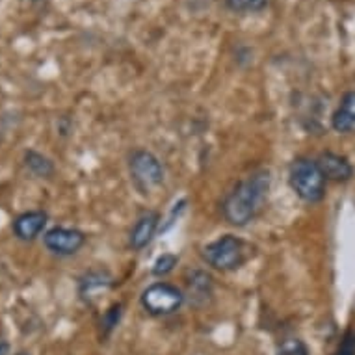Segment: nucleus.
Wrapping results in <instances>:
<instances>
[{"label":"nucleus","instance_id":"f03ea898","mask_svg":"<svg viewBox=\"0 0 355 355\" xmlns=\"http://www.w3.org/2000/svg\"><path fill=\"white\" fill-rule=\"evenodd\" d=\"M326 177L320 166L311 158H297L291 166V187L297 198L307 203H318L326 196Z\"/></svg>","mask_w":355,"mask_h":355},{"label":"nucleus","instance_id":"423d86ee","mask_svg":"<svg viewBox=\"0 0 355 355\" xmlns=\"http://www.w3.org/2000/svg\"><path fill=\"white\" fill-rule=\"evenodd\" d=\"M43 244L49 251H53L56 255L69 257L75 255L82 245L86 244V234L78 229L67 227H53L49 229L43 236Z\"/></svg>","mask_w":355,"mask_h":355},{"label":"nucleus","instance_id":"39448f33","mask_svg":"<svg viewBox=\"0 0 355 355\" xmlns=\"http://www.w3.org/2000/svg\"><path fill=\"white\" fill-rule=\"evenodd\" d=\"M130 175L141 190H151L164 181V168L149 151H136L130 157Z\"/></svg>","mask_w":355,"mask_h":355},{"label":"nucleus","instance_id":"f3484780","mask_svg":"<svg viewBox=\"0 0 355 355\" xmlns=\"http://www.w3.org/2000/svg\"><path fill=\"white\" fill-rule=\"evenodd\" d=\"M335 355H355V329L349 327L348 331L344 333L343 340L338 344Z\"/></svg>","mask_w":355,"mask_h":355},{"label":"nucleus","instance_id":"ddd939ff","mask_svg":"<svg viewBox=\"0 0 355 355\" xmlns=\"http://www.w3.org/2000/svg\"><path fill=\"white\" fill-rule=\"evenodd\" d=\"M270 0H225L227 10L234 13H257L268 6Z\"/></svg>","mask_w":355,"mask_h":355},{"label":"nucleus","instance_id":"9d476101","mask_svg":"<svg viewBox=\"0 0 355 355\" xmlns=\"http://www.w3.org/2000/svg\"><path fill=\"white\" fill-rule=\"evenodd\" d=\"M112 286V275L105 270H92L80 279V296L84 302H94Z\"/></svg>","mask_w":355,"mask_h":355},{"label":"nucleus","instance_id":"1a4fd4ad","mask_svg":"<svg viewBox=\"0 0 355 355\" xmlns=\"http://www.w3.org/2000/svg\"><path fill=\"white\" fill-rule=\"evenodd\" d=\"M331 125L340 135L355 132V92H348L340 99V105L331 117Z\"/></svg>","mask_w":355,"mask_h":355},{"label":"nucleus","instance_id":"20e7f679","mask_svg":"<svg viewBox=\"0 0 355 355\" xmlns=\"http://www.w3.org/2000/svg\"><path fill=\"white\" fill-rule=\"evenodd\" d=\"M184 296L177 286L169 283H155L147 286L141 294V305L153 316L171 315L177 309H181Z\"/></svg>","mask_w":355,"mask_h":355},{"label":"nucleus","instance_id":"9b49d317","mask_svg":"<svg viewBox=\"0 0 355 355\" xmlns=\"http://www.w3.org/2000/svg\"><path fill=\"white\" fill-rule=\"evenodd\" d=\"M158 220L160 218H158L157 212H146L138 218L135 229L130 231V245L135 250H144L151 242L155 233H157Z\"/></svg>","mask_w":355,"mask_h":355},{"label":"nucleus","instance_id":"0eeeda50","mask_svg":"<svg viewBox=\"0 0 355 355\" xmlns=\"http://www.w3.org/2000/svg\"><path fill=\"white\" fill-rule=\"evenodd\" d=\"M47 212H43V210H30V212H24V214L15 218V221H13V233H15L19 240L30 242V240L40 236L41 231L47 225Z\"/></svg>","mask_w":355,"mask_h":355},{"label":"nucleus","instance_id":"4468645a","mask_svg":"<svg viewBox=\"0 0 355 355\" xmlns=\"http://www.w3.org/2000/svg\"><path fill=\"white\" fill-rule=\"evenodd\" d=\"M177 255H171V253H166V255L158 257L157 262H155V266H153V275H157V277H162V275H168L171 270L177 266Z\"/></svg>","mask_w":355,"mask_h":355},{"label":"nucleus","instance_id":"6e6552de","mask_svg":"<svg viewBox=\"0 0 355 355\" xmlns=\"http://www.w3.org/2000/svg\"><path fill=\"white\" fill-rule=\"evenodd\" d=\"M320 166L322 173L326 177V181H335V182H346L352 179L354 175V168L348 162V158L335 155V153H324L320 158L316 160Z\"/></svg>","mask_w":355,"mask_h":355},{"label":"nucleus","instance_id":"f257e3e1","mask_svg":"<svg viewBox=\"0 0 355 355\" xmlns=\"http://www.w3.org/2000/svg\"><path fill=\"white\" fill-rule=\"evenodd\" d=\"M270 175L266 171L253 175L244 182H240L233 192L229 193L223 203V214L229 223L236 227L248 225L268 196Z\"/></svg>","mask_w":355,"mask_h":355},{"label":"nucleus","instance_id":"a211bd4d","mask_svg":"<svg viewBox=\"0 0 355 355\" xmlns=\"http://www.w3.org/2000/svg\"><path fill=\"white\" fill-rule=\"evenodd\" d=\"M8 349H10L8 343H4V340H0V355H6Z\"/></svg>","mask_w":355,"mask_h":355},{"label":"nucleus","instance_id":"dca6fc26","mask_svg":"<svg viewBox=\"0 0 355 355\" xmlns=\"http://www.w3.org/2000/svg\"><path fill=\"white\" fill-rule=\"evenodd\" d=\"M121 303H117L114 307H110L106 311V315L103 316V320H101V326L105 329V333H110L114 327L117 326V322L121 318Z\"/></svg>","mask_w":355,"mask_h":355},{"label":"nucleus","instance_id":"7ed1b4c3","mask_svg":"<svg viewBox=\"0 0 355 355\" xmlns=\"http://www.w3.org/2000/svg\"><path fill=\"white\" fill-rule=\"evenodd\" d=\"M203 259L210 266L221 272H231L240 268L245 262V244L239 236L225 234L221 239L214 240L212 244L205 245Z\"/></svg>","mask_w":355,"mask_h":355},{"label":"nucleus","instance_id":"f8f14e48","mask_svg":"<svg viewBox=\"0 0 355 355\" xmlns=\"http://www.w3.org/2000/svg\"><path fill=\"white\" fill-rule=\"evenodd\" d=\"M24 164L26 168L32 171L37 177H43V179H51L54 175V164L49 160L47 157H43L40 153L28 151L24 155Z\"/></svg>","mask_w":355,"mask_h":355},{"label":"nucleus","instance_id":"2eb2a0df","mask_svg":"<svg viewBox=\"0 0 355 355\" xmlns=\"http://www.w3.org/2000/svg\"><path fill=\"white\" fill-rule=\"evenodd\" d=\"M277 355H309V352L300 338H286L281 343Z\"/></svg>","mask_w":355,"mask_h":355},{"label":"nucleus","instance_id":"6ab92c4d","mask_svg":"<svg viewBox=\"0 0 355 355\" xmlns=\"http://www.w3.org/2000/svg\"><path fill=\"white\" fill-rule=\"evenodd\" d=\"M17 355H28V354H26V352H19Z\"/></svg>","mask_w":355,"mask_h":355}]
</instances>
